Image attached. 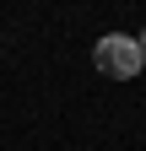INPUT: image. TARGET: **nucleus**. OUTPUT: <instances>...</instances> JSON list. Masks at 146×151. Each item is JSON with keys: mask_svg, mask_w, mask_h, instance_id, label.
Here are the masks:
<instances>
[{"mask_svg": "<svg viewBox=\"0 0 146 151\" xmlns=\"http://www.w3.org/2000/svg\"><path fill=\"white\" fill-rule=\"evenodd\" d=\"M135 43H141V54H146V32H141V38H135Z\"/></svg>", "mask_w": 146, "mask_h": 151, "instance_id": "nucleus-2", "label": "nucleus"}, {"mask_svg": "<svg viewBox=\"0 0 146 151\" xmlns=\"http://www.w3.org/2000/svg\"><path fill=\"white\" fill-rule=\"evenodd\" d=\"M92 60H98V70H103V76H114V81H130V76H141L146 54H141V43H135L130 32H108V38H98Z\"/></svg>", "mask_w": 146, "mask_h": 151, "instance_id": "nucleus-1", "label": "nucleus"}]
</instances>
